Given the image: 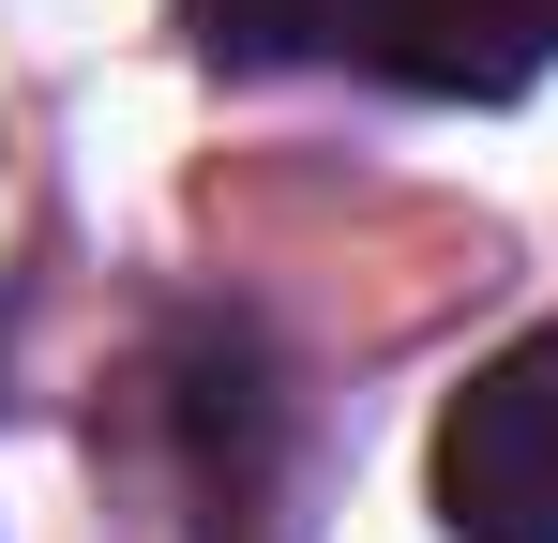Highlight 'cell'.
Instances as JSON below:
<instances>
[{
	"mask_svg": "<svg viewBox=\"0 0 558 543\" xmlns=\"http://www.w3.org/2000/svg\"><path fill=\"white\" fill-rule=\"evenodd\" d=\"M438 529L453 543H558V333H513L438 408Z\"/></svg>",
	"mask_w": 558,
	"mask_h": 543,
	"instance_id": "obj_1",
	"label": "cell"
},
{
	"mask_svg": "<svg viewBox=\"0 0 558 543\" xmlns=\"http://www.w3.org/2000/svg\"><path fill=\"white\" fill-rule=\"evenodd\" d=\"M363 61L438 106H513L529 76H558V0H377Z\"/></svg>",
	"mask_w": 558,
	"mask_h": 543,
	"instance_id": "obj_2",
	"label": "cell"
},
{
	"mask_svg": "<svg viewBox=\"0 0 558 543\" xmlns=\"http://www.w3.org/2000/svg\"><path fill=\"white\" fill-rule=\"evenodd\" d=\"M377 0H182V31L211 61H242V76H272V61H317V46H363Z\"/></svg>",
	"mask_w": 558,
	"mask_h": 543,
	"instance_id": "obj_3",
	"label": "cell"
}]
</instances>
